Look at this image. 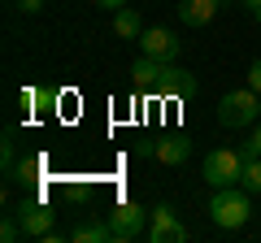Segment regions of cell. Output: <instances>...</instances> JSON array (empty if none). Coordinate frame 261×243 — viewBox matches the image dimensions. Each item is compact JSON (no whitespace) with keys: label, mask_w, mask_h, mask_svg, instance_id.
Wrapping results in <instances>:
<instances>
[{"label":"cell","mask_w":261,"mask_h":243,"mask_svg":"<svg viewBox=\"0 0 261 243\" xmlns=\"http://www.w3.org/2000/svg\"><path fill=\"white\" fill-rule=\"evenodd\" d=\"M209 217H214V226H222V230H244V226L252 222V191L248 187H214V196H209Z\"/></svg>","instance_id":"obj_1"},{"label":"cell","mask_w":261,"mask_h":243,"mask_svg":"<svg viewBox=\"0 0 261 243\" xmlns=\"http://www.w3.org/2000/svg\"><path fill=\"white\" fill-rule=\"evenodd\" d=\"M261 113V96L252 92V87H240V92H226L222 100H218V126H226V131H244V126H252Z\"/></svg>","instance_id":"obj_2"},{"label":"cell","mask_w":261,"mask_h":243,"mask_svg":"<svg viewBox=\"0 0 261 243\" xmlns=\"http://www.w3.org/2000/svg\"><path fill=\"white\" fill-rule=\"evenodd\" d=\"M200 174H205L209 187H235V183L244 178V152H235V148H214V152H205Z\"/></svg>","instance_id":"obj_3"},{"label":"cell","mask_w":261,"mask_h":243,"mask_svg":"<svg viewBox=\"0 0 261 243\" xmlns=\"http://www.w3.org/2000/svg\"><path fill=\"white\" fill-rule=\"evenodd\" d=\"M109 230H113V243L144 239V234H148V213H144V204H135V200H122V204L109 213Z\"/></svg>","instance_id":"obj_4"},{"label":"cell","mask_w":261,"mask_h":243,"mask_svg":"<svg viewBox=\"0 0 261 243\" xmlns=\"http://www.w3.org/2000/svg\"><path fill=\"white\" fill-rule=\"evenodd\" d=\"M148 243H187L192 234H187V226L174 217V208L170 204H161V208H152V222H148V234H144Z\"/></svg>","instance_id":"obj_5"},{"label":"cell","mask_w":261,"mask_h":243,"mask_svg":"<svg viewBox=\"0 0 261 243\" xmlns=\"http://www.w3.org/2000/svg\"><path fill=\"white\" fill-rule=\"evenodd\" d=\"M13 213H18V222H22V230H27V239H44V234L57 226V213L44 204V200H22Z\"/></svg>","instance_id":"obj_6"},{"label":"cell","mask_w":261,"mask_h":243,"mask_svg":"<svg viewBox=\"0 0 261 243\" xmlns=\"http://www.w3.org/2000/svg\"><path fill=\"white\" fill-rule=\"evenodd\" d=\"M140 48H144V56H157V61H174L178 52H183V39L174 35V31H166V26H148L140 35Z\"/></svg>","instance_id":"obj_7"},{"label":"cell","mask_w":261,"mask_h":243,"mask_svg":"<svg viewBox=\"0 0 261 243\" xmlns=\"http://www.w3.org/2000/svg\"><path fill=\"white\" fill-rule=\"evenodd\" d=\"M152 92L183 100V96H192V92H196V74H187V70H178L174 61H166V66H161V78H157V87H152Z\"/></svg>","instance_id":"obj_8"},{"label":"cell","mask_w":261,"mask_h":243,"mask_svg":"<svg viewBox=\"0 0 261 243\" xmlns=\"http://www.w3.org/2000/svg\"><path fill=\"white\" fill-rule=\"evenodd\" d=\"M187 157H192V139H187V135L170 131V135L157 139V161H161V165H183Z\"/></svg>","instance_id":"obj_9"},{"label":"cell","mask_w":261,"mask_h":243,"mask_svg":"<svg viewBox=\"0 0 261 243\" xmlns=\"http://www.w3.org/2000/svg\"><path fill=\"white\" fill-rule=\"evenodd\" d=\"M218 0H178V18L187 22V26H209V22L218 18Z\"/></svg>","instance_id":"obj_10"},{"label":"cell","mask_w":261,"mask_h":243,"mask_svg":"<svg viewBox=\"0 0 261 243\" xmlns=\"http://www.w3.org/2000/svg\"><path fill=\"white\" fill-rule=\"evenodd\" d=\"M70 239L74 243H113V230L109 222H96V217H83V222L70 230Z\"/></svg>","instance_id":"obj_11"},{"label":"cell","mask_w":261,"mask_h":243,"mask_svg":"<svg viewBox=\"0 0 261 243\" xmlns=\"http://www.w3.org/2000/svg\"><path fill=\"white\" fill-rule=\"evenodd\" d=\"M161 66H166V61H157V56H140V61L130 66V78H135L140 87H157V78H161Z\"/></svg>","instance_id":"obj_12"},{"label":"cell","mask_w":261,"mask_h":243,"mask_svg":"<svg viewBox=\"0 0 261 243\" xmlns=\"http://www.w3.org/2000/svg\"><path fill=\"white\" fill-rule=\"evenodd\" d=\"M113 31H118L122 39H140L144 35V22L135 9H113Z\"/></svg>","instance_id":"obj_13"},{"label":"cell","mask_w":261,"mask_h":243,"mask_svg":"<svg viewBox=\"0 0 261 243\" xmlns=\"http://www.w3.org/2000/svg\"><path fill=\"white\" fill-rule=\"evenodd\" d=\"M240 187H248L252 196H261V157H244V178Z\"/></svg>","instance_id":"obj_14"},{"label":"cell","mask_w":261,"mask_h":243,"mask_svg":"<svg viewBox=\"0 0 261 243\" xmlns=\"http://www.w3.org/2000/svg\"><path fill=\"white\" fill-rule=\"evenodd\" d=\"M39 169H44V157H27V161H18V165H13V183H35Z\"/></svg>","instance_id":"obj_15"},{"label":"cell","mask_w":261,"mask_h":243,"mask_svg":"<svg viewBox=\"0 0 261 243\" xmlns=\"http://www.w3.org/2000/svg\"><path fill=\"white\" fill-rule=\"evenodd\" d=\"M22 234H27V230H22L18 213H9V217H5V222H0V243H18Z\"/></svg>","instance_id":"obj_16"},{"label":"cell","mask_w":261,"mask_h":243,"mask_svg":"<svg viewBox=\"0 0 261 243\" xmlns=\"http://www.w3.org/2000/svg\"><path fill=\"white\" fill-rule=\"evenodd\" d=\"M240 152H244V157H261V126H257V131L248 135V143H244Z\"/></svg>","instance_id":"obj_17"},{"label":"cell","mask_w":261,"mask_h":243,"mask_svg":"<svg viewBox=\"0 0 261 243\" xmlns=\"http://www.w3.org/2000/svg\"><path fill=\"white\" fill-rule=\"evenodd\" d=\"M248 87H252V92L261 96V56H257V61L248 66Z\"/></svg>","instance_id":"obj_18"},{"label":"cell","mask_w":261,"mask_h":243,"mask_svg":"<svg viewBox=\"0 0 261 243\" xmlns=\"http://www.w3.org/2000/svg\"><path fill=\"white\" fill-rule=\"evenodd\" d=\"M18 9L22 13H39V9H44V0H18Z\"/></svg>","instance_id":"obj_19"},{"label":"cell","mask_w":261,"mask_h":243,"mask_svg":"<svg viewBox=\"0 0 261 243\" xmlns=\"http://www.w3.org/2000/svg\"><path fill=\"white\" fill-rule=\"evenodd\" d=\"M240 5H244V9H248V13H252V18H257V22H261V0H240Z\"/></svg>","instance_id":"obj_20"},{"label":"cell","mask_w":261,"mask_h":243,"mask_svg":"<svg viewBox=\"0 0 261 243\" xmlns=\"http://www.w3.org/2000/svg\"><path fill=\"white\" fill-rule=\"evenodd\" d=\"M96 5H100V9H126L130 0H96Z\"/></svg>","instance_id":"obj_21"},{"label":"cell","mask_w":261,"mask_h":243,"mask_svg":"<svg viewBox=\"0 0 261 243\" xmlns=\"http://www.w3.org/2000/svg\"><path fill=\"white\" fill-rule=\"evenodd\" d=\"M218 5H222V9H226V5H235V0H218Z\"/></svg>","instance_id":"obj_22"},{"label":"cell","mask_w":261,"mask_h":243,"mask_svg":"<svg viewBox=\"0 0 261 243\" xmlns=\"http://www.w3.org/2000/svg\"><path fill=\"white\" fill-rule=\"evenodd\" d=\"M257 230H261V217H257Z\"/></svg>","instance_id":"obj_23"}]
</instances>
